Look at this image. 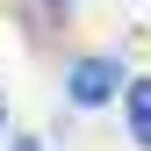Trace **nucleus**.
Returning <instances> with one entry per match:
<instances>
[{
	"mask_svg": "<svg viewBox=\"0 0 151 151\" xmlns=\"http://www.w3.org/2000/svg\"><path fill=\"white\" fill-rule=\"evenodd\" d=\"M122 86H129L122 50H86V58H72V65H65V101L79 108V115L115 108V101H122Z\"/></svg>",
	"mask_w": 151,
	"mask_h": 151,
	"instance_id": "nucleus-1",
	"label": "nucleus"
},
{
	"mask_svg": "<svg viewBox=\"0 0 151 151\" xmlns=\"http://www.w3.org/2000/svg\"><path fill=\"white\" fill-rule=\"evenodd\" d=\"M122 129H129L137 151H151V72H144V79L129 72V86H122Z\"/></svg>",
	"mask_w": 151,
	"mask_h": 151,
	"instance_id": "nucleus-2",
	"label": "nucleus"
},
{
	"mask_svg": "<svg viewBox=\"0 0 151 151\" xmlns=\"http://www.w3.org/2000/svg\"><path fill=\"white\" fill-rule=\"evenodd\" d=\"M7 151H43V137H7Z\"/></svg>",
	"mask_w": 151,
	"mask_h": 151,
	"instance_id": "nucleus-3",
	"label": "nucleus"
},
{
	"mask_svg": "<svg viewBox=\"0 0 151 151\" xmlns=\"http://www.w3.org/2000/svg\"><path fill=\"white\" fill-rule=\"evenodd\" d=\"M0 137H7V86H0Z\"/></svg>",
	"mask_w": 151,
	"mask_h": 151,
	"instance_id": "nucleus-4",
	"label": "nucleus"
}]
</instances>
